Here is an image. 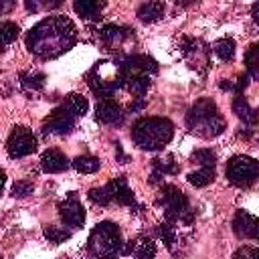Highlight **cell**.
I'll return each mask as SVG.
<instances>
[{
    "instance_id": "1",
    "label": "cell",
    "mask_w": 259,
    "mask_h": 259,
    "mask_svg": "<svg viewBox=\"0 0 259 259\" xmlns=\"http://www.w3.org/2000/svg\"><path fill=\"white\" fill-rule=\"evenodd\" d=\"M77 42V28L63 14L47 16L26 34V47L38 59H57Z\"/></svg>"
},
{
    "instance_id": "2",
    "label": "cell",
    "mask_w": 259,
    "mask_h": 259,
    "mask_svg": "<svg viewBox=\"0 0 259 259\" xmlns=\"http://www.w3.org/2000/svg\"><path fill=\"white\" fill-rule=\"evenodd\" d=\"M186 127L194 136L210 140V138H217V136H221L225 132L227 121L221 115L217 103L210 97H202V99L194 101V105L188 109V113H186Z\"/></svg>"
},
{
    "instance_id": "3",
    "label": "cell",
    "mask_w": 259,
    "mask_h": 259,
    "mask_svg": "<svg viewBox=\"0 0 259 259\" xmlns=\"http://www.w3.org/2000/svg\"><path fill=\"white\" fill-rule=\"evenodd\" d=\"M174 138V123L168 117L148 115L132 125V140L142 150H162Z\"/></svg>"
},
{
    "instance_id": "4",
    "label": "cell",
    "mask_w": 259,
    "mask_h": 259,
    "mask_svg": "<svg viewBox=\"0 0 259 259\" xmlns=\"http://www.w3.org/2000/svg\"><path fill=\"white\" fill-rule=\"evenodd\" d=\"M89 89L99 99H109L117 89L125 85L121 59L115 61H97L85 75Z\"/></svg>"
},
{
    "instance_id": "5",
    "label": "cell",
    "mask_w": 259,
    "mask_h": 259,
    "mask_svg": "<svg viewBox=\"0 0 259 259\" xmlns=\"http://www.w3.org/2000/svg\"><path fill=\"white\" fill-rule=\"evenodd\" d=\"M123 247L125 243L121 239V231L111 221L99 223L89 233V239H87V251L95 259H115L123 255Z\"/></svg>"
},
{
    "instance_id": "6",
    "label": "cell",
    "mask_w": 259,
    "mask_h": 259,
    "mask_svg": "<svg viewBox=\"0 0 259 259\" xmlns=\"http://www.w3.org/2000/svg\"><path fill=\"white\" fill-rule=\"evenodd\" d=\"M158 204L164 210V217L168 223H184V225H192L194 221V210L188 204L186 194L176 188L174 184H164L160 186L158 192Z\"/></svg>"
},
{
    "instance_id": "7",
    "label": "cell",
    "mask_w": 259,
    "mask_h": 259,
    "mask_svg": "<svg viewBox=\"0 0 259 259\" xmlns=\"http://www.w3.org/2000/svg\"><path fill=\"white\" fill-rule=\"evenodd\" d=\"M225 174L233 186L247 188L259 178V160H255L251 156H243V154L233 156L227 162Z\"/></svg>"
},
{
    "instance_id": "8",
    "label": "cell",
    "mask_w": 259,
    "mask_h": 259,
    "mask_svg": "<svg viewBox=\"0 0 259 259\" xmlns=\"http://www.w3.org/2000/svg\"><path fill=\"white\" fill-rule=\"evenodd\" d=\"M6 150H8L10 158H24L36 150V138L28 127L14 125L6 140Z\"/></svg>"
},
{
    "instance_id": "9",
    "label": "cell",
    "mask_w": 259,
    "mask_h": 259,
    "mask_svg": "<svg viewBox=\"0 0 259 259\" xmlns=\"http://www.w3.org/2000/svg\"><path fill=\"white\" fill-rule=\"evenodd\" d=\"M75 115L61 103L57 109L51 111V115L42 121V134H53V136H65L73 130L75 125Z\"/></svg>"
},
{
    "instance_id": "10",
    "label": "cell",
    "mask_w": 259,
    "mask_h": 259,
    "mask_svg": "<svg viewBox=\"0 0 259 259\" xmlns=\"http://www.w3.org/2000/svg\"><path fill=\"white\" fill-rule=\"evenodd\" d=\"M59 217L63 219V223L71 229H77V227H83L85 223V208L83 204L77 200V196L71 192L63 202H59Z\"/></svg>"
},
{
    "instance_id": "11",
    "label": "cell",
    "mask_w": 259,
    "mask_h": 259,
    "mask_svg": "<svg viewBox=\"0 0 259 259\" xmlns=\"http://www.w3.org/2000/svg\"><path fill=\"white\" fill-rule=\"evenodd\" d=\"M180 49H182L184 57L188 59L190 67H194V69H204V67L208 65V47H206L202 40L186 36V38H182Z\"/></svg>"
},
{
    "instance_id": "12",
    "label": "cell",
    "mask_w": 259,
    "mask_h": 259,
    "mask_svg": "<svg viewBox=\"0 0 259 259\" xmlns=\"http://www.w3.org/2000/svg\"><path fill=\"white\" fill-rule=\"evenodd\" d=\"M123 117H125L123 109L111 97L97 101V105H95V119L99 123H105V125H121L123 123Z\"/></svg>"
},
{
    "instance_id": "13",
    "label": "cell",
    "mask_w": 259,
    "mask_h": 259,
    "mask_svg": "<svg viewBox=\"0 0 259 259\" xmlns=\"http://www.w3.org/2000/svg\"><path fill=\"white\" fill-rule=\"evenodd\" d=\"M257 223H259V219H255L251 212H247V210H237L235 217H233V233H235L239 239H253V241H255Z\"/></svg>"
},
{
    "instance_id": "14",
    "label": "cell",
    "mask_w": 259,
    "mask_h": 259,
    "mask_svg": "<svg viewBox=\"0 0 259 259\" xmlns=\"http://www.w3.org/2000/svg\"><path fill=\"white\" fill-rule=\"evenodd\" d=\"M105 186L109 188L111 198H113L115 202H119V204H123V206H136V196H134L132 188L127 186L125 176H117V178L109 180Z\"/></svg>"
},
{
    "instance_id": "15",
    "label": "cell",
    "mask_w": 259,
    "mask_h": 259,
    "mask_svg": "<svg viewBox=\"0 0 259 259\" xmlns=\"http://www.w3.org/2000/svg\"><path fill=\"white\" fill-rule=\"evenodd\" d=\"M156 243L150 237H138L123 247V255H134L136 259H154L156 257Z\"/></svg>"
},
{
    "instance_id": "16",
    "label": "cell",
    "mask_w": 259,
    "mask_h": 259,
    "mask_svg": "<svg viewBox=\"0 0 259 259\" xmlns=\"http://www.w3.org/2000/svg\"><path fill=\"white\" fill-rule=\"evenodd\" d=\"M134 34L132 28L127 26H117V24H105L99 28V38L103 45L107 47H119L121 42H125L130 36Z\"/></svg>"
},
{
    "instance_id": "17",
    "label": "cell",
    "mask_w": 259,
    "mask_h": 259,
    "mask_svg": "<svg viewBox=\"0 0 259 259\" xmlns=\"http://www.w3.org/2000/svg\"><path fill=\"white\" fill-rule=\"evenodd\" d=\"M69 158L61 152V150H47L42 156H40V168L42 172L47 174H59V172H65L69 168Z\"/></svg>"
},
{
    "instance_id": "18",
    "label": "cell",
    "mask_w": 259,
    "mask_h": 259,
    "mask_svg": "<svg viewBox=\"0 0 259 259\" xmlns=\"http://www.w3.org/2000/svg\"><path fill=\"white\" fill-rule=\"evenodd\" d=\"M233 113H237L239 119H243L247 125H255L259 121V109L249 107L247 99L243 95H235L233 97Z\"/></svg>"
},
{
    "instance_id": "19",
    "label": "cell",
    "mask_w": 259,
    "mask_h": 259,
    "mask_svg": "<svg viewBox=\"0 0 259 259\" xmlns=\"http://www.w3.org/2000/svg\"><path fill=\"white\" fill-rule=\"evenodd\" d=\"M105 8V2H93V0H77L73 4V10L85 18V20H95L99 18V12Z\"/></svg>"
},
{
    "instance_id": "20",
    "label": "cell",
    "mask_w": 259,
    "mask_h": 259,
    "mask_svg": "<svg viewBox=\"0 0 259 259\" xmlns=\"http://www.w3.org/2000/svg\"><path fill=\"white\" fill-rule=\"evenodd\" d=\"M164 10H166L164 2H158V0H154V2H144V4H140V8H138V18H140L142 22H154V20H158V18L164 14Z\"/></svg>"
},
{
    "instance_id": "21",
    "label": "cell",
    "mask_w": 259,
    "mask_h": 259,
    "mask_svg": "<svg viewBox=\"0 0 259 259\" xmlns=\"http://www.w3.org/2000/svg\"><path fill=\"white\" fill-rule=\"evenodd\" d=\"M123 87H125L132 95H136V97H144L146 91L150 89V75H127Z\"/></svg>"
},
{
    "instance_id": "22",
    "label": "cell",
    "mask_w": 259,
    "mask_h": 259,
    "mask_svg": "<svg viewBox=\"0 0 259 259\" xmlns=\"http://www.w3.org/2000/svg\"><path fill=\"white\" fill-rule=\"evenodd\" d=\"M45 73L40 71H24L20 73V85L24 91H40L45 87Z\"/></svg>"
},
{
    "instance_id": "23",
    "label": "cell",
    "mask_w": 259,
    "mask_h": 259,
    "mask_svg": "<svg viewBox=\"0 0 259 259\" xmlns=\"http://www.w3.org/2000/svg\"><path fill=\"white\" fill-rule=\"evenodd\" d=\"M71 164H73V168H75L77 172H81V174H93V172H97V170H99V166H101L99 158L89 156V154L77 156V158H75Z\"/></svg>"
},
{
    "instance_id": "24",
    "label": "cell",
    "mask_w": 259,
    "mask_h": 259,
    "mask_svg": "<svg viewBox=\"0 0 259 259\" xmlns=\"http://www.w3.org/2000/svg\"><path fill=\"white\" fill-rule=\"evenodd\" d=\"M63 105H65V107H67L75 117L85 115V111H87V107H89L87 99H85L81 93H69V95H67V99L63 101Z\"/></svg>"
},
{
    "instance_id": "25",
    "label": "cell",
    "mask_w": 259,
    "mask_h": 259,
    "mask_svg": "<svg viewBox=\"0 0 259 259\" xmlns=\"http://www.w3.org/2000/svg\"><path fill=\"white\" fill-rule=\"evenodd\" d=\"M214 180V168L212 166H200V170L188 174V182L196 188H202Z\"/></svg>"
},
{
    "instance_id": "26",
    "label": "cell",
    "mask_w": 259,
    "mask_h": 259,
    "mask_svg": "<svg viewBox=\"0 0 259 259\" xmlns=\"http://www.w3.org/2000/svg\"><path fill=\"white\" fill-rule=\"evenodd\" d=\"M245 65H247V73L259 81V42L251 45L245 53Z\"/></svg>"
},
{
    "instance_id": "27",
    "label": "cell",
    "mask_w": 259,
    "mask_h": 259,
    "mask_svg": "<svg viewBox=\"0 0 259 259\" xmlns=\"http://www.w3.org/2000/svg\"><path fill=\"white\" fill-rule=\"evenodd\" d=\"M212 53L221 61H233V57H235V42H233V38H219L212 45Z\"/></svg>"
},
{
    "instance_id": "28",
    "label": "cell",
    "mask_w": 259,
    "mask_h": 259,
    "mask_svg": "<svg viewBox=\"0 0 259 259\" xmlns=\"http://www.w3.org/2000/svg\"><path fill=\"white\" fill-rule=\"evenodd\" d=\"M152 170H156V172H160V174H178L180 172V166L174 162V158L168 154V156H164V158H154L152 160Z\"/></svg>"
},
{
    "instance_id": "29",
    "label": "cell",
    "mask_w": 259,
    "mask_h": 259,
    "mask_svg": "<svg viewBox=\"0 0 259 259\" xmlns=\"http://www.w3.org/2000/svg\"><path fill=\"white\" fill-rule=\"evenodd\" d=\"M156 233H158V237L162 239V243L168 247V249H172L174 247V243H176V229H174V225L172 223H160L158 227H156Z\"/></svg>"
},
{
    "instance_id": "30",
    "label": "cell",
    "mask_w": 259,
    "mask_h": 259,
    "mask_svg": "<svg viewBox=\"0 0 259 259\" xmlns=\"http://www.w3.org/2000/svg\"><path fill=\"white\" fill-rule=\"evenodd\" d=\"M190 160L192 162H196L198 166H217V156H214V152L212 150H208V148H202V150H194L192 152V156H190Z\"/></svg>"
},
{
    "instance_id": "31",
    "label": "cell",
    "mask_w": 259,
    "mask_h": 259,
    "mask_svg": "<svg viewBox=\"0 0 259 259\" xmlns=\"http://www.w3.org/2000/svg\"><path fill=\"white\" fill-rule=\"evenodd\" d=\"M45 237L49 239V243L59 245V243H65L71 237V233L67 229H61V227H55V225H47L45 227Z\"/></svg>"
},
{
    "instance_id": "32",
    "label": "cell",
    "mask_w": 259,
    "mask_h": 259,
    "mask_svg": "<svg viewBox=\"0 0 259 259\" xmlns=\"http://www.w3.org/2000/svg\"><path fill=\"white\" fill-rule=\"evenodd\" d=\"M18 32H20V28H18L16 22H10V20L2 22V26H0V38H2V45H10L12 40H16Z\"/></svg>"
},
{
    "instance_id": "33",
    "label": "cell",
    "mask_w": 259,
    "mask_h": 259,
    "mask_svg": "<svg viewBox=\"0 0 259 259\" xmlns=\"http://www.w3.org/2000/svg\"><path fill=\"white\" fill-rule=\"evenodd\" d=\"M89 200L99 204V206H107L113 198H111V192L107 186H101V188H91L89 190Z\"/></svg>"
},
{
    "instance_id": "34",
    "label": "cell",
    "mask_w": 259,
    "mask_h": 259,
    "mask_svg": "<svg viewBox=\"0 0 259 259\" xmlns=\"http://www.w3.org/2000/svg\"><path fill=\"white\" fill-rule=\"evenodd\" d=\"M247 83H249V81H247V75H239L235 81H221L219 87H221V89H229V91H233L235 95H243Z\"/></svg>"
},
{
    "instance_id": "35",
    "label": "cell",
    "mask_w": 259,
    "mask_h": 259,
    "mask_svg": "<svg viewBox=\"0 0 259 259\" xmlns=\"http://www.w3.org/2000/svg\"><path fill=\"white\" fill-rule=\"evenodd\" d=\"M32 192H34V184L30 180H18L12 184V196H16V198H24Z\"/></svg>"
},
{
    "instance_id": "36",
    "label": "cell",
    "mask_w": 259,
    "mask_h": 259,
    "mask_svg": "<svg viewBox=\"0 0 259 259\" xmlns=\"http://www.w3.org/2000/svg\"><path fill=\"white\" fill-rule=\"evenodd\" d=\"M231 259H259V247H251V245H243L239 247Z\"/></svg>"
},
{
    "instance_id": "37",
    "label": "cell",
    "mask_w": 259,
    "mask_h": 259,
    "mask_svg": "<svg viewBox=\"0 0 259 259\" xmlns=\"http://www.w3.org/2000/svg\"><path fill=\"white\" fill-rule=\"evenodd\" d=\"M144 107H146V97H134V101L127 105V111L136 113V111H142Z\"/></svg>"
},
{
    "instance_id": "38",
    "label": "cell",
    "mask_w": 259,
    "mask_h": 259,
    "mask_svg": "<svg viewBox=\"0 0 259 259\" xmlns=\"http://www.w3.org/2000/svg\"><path fill=\"white\" fill-rule=\"evenodd\" d=\"M115 150H117V160L123 164V162H130V156H125L123 154V150H121V144L119 142H115Z\"/></svg>"
},
{
    "instance_id": "39",
    "label": "cell",
    "mask_w": 259,
    "mask_h": 259,
    "mask_svg": "<svg viewBox=\"0 0 259 259\" xmlns=\"http://www.w3.org/2000/svg\"><path fill=\"white\" fill-rule=\"evenodd\" d=\"M251 14H253V20L259 24V2H255V4L251 6Z\"/></svg>"
},
{
    "instance_id": "40",
    "label": "cell",
    "mask_w": 259,
    "mask_h": 259,
    "mask_svg": "<svg viewBox=\"0 0 259 259\" xmlns=\"http://www.w3.org/2000/svg\"><path fill=\"white\" fill-rule=\"evenodd\" d=\"M255 241H259V223H257V235H255Z\"/></svg>"
}]
</instances>
